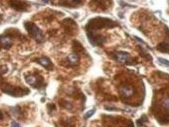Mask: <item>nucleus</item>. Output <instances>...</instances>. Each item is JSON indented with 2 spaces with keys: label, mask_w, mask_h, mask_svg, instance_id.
<instances>
[{
  "label": "nucleus",
  "mask_w": 169,
  "mask_h": 127,
  "mask_svg": "<svg viewBox=\"0 0 169 127\" xmlns=\"http://www.w3.org/2000/svg\"><path fill=\"white\" fill-rule=\"evenodd\" d=\"M25 80L27 84L33 88H39L43 85V78L38 75H31L26 76Z\"/></svg>",
  "instance_id": "20e7f679"
},
{
  "label": "nucleus",
  "mask_w": 169,
  "mask_h": 127,
  "mask_svg": "<svg viewBox=\"0 0 169 127\" xmlns=\"http://www.w3.org/2000/svg\"><path fill=\"white\" fill-rule=\"evenodd\" d=\"M3 118V113L2 112V111L0 110V119H2Z\"/></svg>",
  "instance_id": "412c9836"
},
{
  "label": "nucleus",
  "mask_w": 169,
  "mask_h": 127,
  "mask_svg": "<svg viewBox=\"0 0 169 127\" xmlns=\"http://www.w3.org/2000/svg\"><path fill=\"white\" fill-rule=\"evenodd\" d=\"M158 60L161 64H164L165 65H167V66H169V61H168V60H167L165 59H161V58H160L158 59Z\"/></svg>",
  "instance_id": "a211bd4d"
},
{
  "label": "nucleus",
  "mask_w": 169,
  "mask_h": 127,
  "mask_svg": "<svg viewBox=\"0 0 169 127\" xmlns=\"http://www.w3.org/2000/svg\"><path fill=\"white\" fill-rule=\"evenodd\" d=\"M147 119H147L146 116L145 115L142 116L141 118L139 119L137 121V124L138 127H141V126L144 125V123L145 122H147V121H148Z\"/></svg>",
  "instance_id": "dca6fc26"
},
{
  "label": "nucleus",
  "mask_w": 169,
  "mask_h": 127,
  "mask_svg": "<svg viewBox=\"0 0 169 127\" xmlns=\"http://www.w3.org/2000/svg\"><path fill=\"white\" fill-rule=\"evenodd\" d=\"M63 26L65 29V31L67 34H73V33H75L77 30V25L76 23L72 20L70 19H64L62 22Z\"/></svg>",
  "instance_id": "0eeeda50"
},
{
  "label": "nucleus",
  "mask_w": 169,
  "mask_h": 127,
  "mask_svg": "<svg viewBox=\"0 0 169 127\" xmlns=\"http://www.w3.org/2000/svg\"><path fill=\"white\" fill-rule=\"evenodd\" d=\"M87 37L90 43L94 46H100L106 41V38L103 36L95 34L93 32L87 31Z\"/></svg>",
  "instance_id": "39448f33"
},
{
  "label": "nucleus",
  "mask_w": 169,
  "mask_h": 127,
  "mask_svg": "<svg viewBox=\"0 0 169 127\" xmlns=\"http://www.w3.org/2000/svg\"><path fill=\"white\" fill-rule=\"evenodd\" d=\"M9 5L13 9L20 11H26L28 7V5L26 3L22 2L19 0H10Z\"/></svg>",
  "instance_id": "6e6552de"
},
{
  "label": "nucleus",
  "mask_w": 169,
  "mask_h": 127,
  "mask_svg": "<svg viewBox=\"0 0 169 127\" xmlns=\"http://www.w3.org/2000/svg\"><path fill=\"white\" fill-rule=\"evenodd\" d=\"M116 26H117L116 23L109 19L96 17L89 21L86 25V29L87 31L93 32L104 27H114Z\"/></svg>",
  "instance_id": "f257e3e1"
},
{
  "label": "nucleus",
  "mask_w": 169,
  "mask_h": 127,
  "mask_svg": "<svg viewBox=\"0 0 169 127\" xmlns=\"http://www.w3.org/2000/svg\"><path fill=\"white\" fill-rule=\"evenodd\" d=\"M0 80H1V78H0Z\"/></svg>",
  "instance_id": "5701e85b"
},
{
  "label": "nucleus",
  "mask_w": 169,
  "mask_h": 127,
  "mask_svg": "<svg viewBox=\"0 0 169 127\" xmlns=\"http://www.w3.org/2000/svg\"><path fill=\"white\" fill-rule=\"evenodd\" d=\"M24 27L29 34L34 40H36L38 43H41L43 41L44 36L42 30L33 22H26L24 23Z\"/></svg>",
  "instance_id": "f03ea898"
},
{
  "label": "nucleus",
  "mask_w": 169,
  "mask_h": 127,
  "mask_svg": "<svg viewBox=\"0 0 169 127\" xmlns=\"http://www.w3.org/2000/svg\"><path fill=\"white\" fill-rule=\"evenodd\" d=\"M73 48L74 51L76 52H81L84 50V48L83 47V46L81 45L80 42H78L77 41H73Z\"/></svg>",
  "instance_id": "2eb2a0df"
},
{
  "label": "nucleus",
  "mask_w": 169,
  "mask_h": 127,
  "mask_svg": "<svg viewBox=\"0 0 169 127\" xmlns=\"http://www.w3.org/2000/svg\"><path fill=\"white\" fill-rule=\"evenodd\" d=\"M35 62L40 64L41 65H42L43 67L48 70H52L53 69V64H52L50 59L48 57H43L38 58L35 60Z\"/></svg>",
  "instance_id": "1a4fd4ad"
},
{
  "label": "nucleus",
  "mask_w": 169,
  "mask_h": 127,
  "mask_svg": "<svg viewBox=\"0 0 169 127\" xmlns=\"http://www.w3.org/2000/svg\"><path fill=\"white\" fill-rule=\"evenodd\" d=\"M120 92L121 95L123 96L124 97L127 98V97H129L132 96L133 94L134 90H133V88H132L129 85H125L120 88Z\"/></svg>",
  "instance_id": "f8f14e48"
},
{
  "label": "nucleus",
  "mask_w": 169,
  "mask_h": 127,
  "mask_svg": "<svg viewBox=\"0 0 169 127\" xmlns=\"http://www.w3.org/2000/svg\"><path fill=\"white\" fill-rule=\"evenodd\" d=\"M111 5V0H92L90 2L91 7L99 8L103 11L109 8Z\"/></svg>",
  "instance_id": "423d86ee"
},
{
  "label": "nucleus",
  "mask_w": 169,
  "mask_h": 127,
  "mask_svg": "<svg viewBox=\"0 0 169 127\" xmlns=\"http://www.w3.org/2000/svg\"><path fill=\"white\" fill-rule=\"evenodd\" d=\"M11 127H21V126L16 122H12L11 123Z\"/></svg>",
  "instance_id": "6ab92c4d"
},
{
  "label": "nucleus",
  "mask_w": 169,
  "mask_h": 127,
  "mask_svg": "<svg viewBox=\"0 0 169 127\" xmlns=\"http://www.w3.org/2000/svg\"><path fill=\"white\" fill-rule=\"evenodd\" d=\"M115 57L118 62L121 63H127L130 59V55L127 52H119L115 54Z\"/></svg>",
  "instance_id": "9b49d317"
},
{
  "label": "nucleus",
  "mask_w": 169,
  "mask_h": 127,
  "mask_svg": "<svg viewBox=\"0 0 169 127\" xmlns=\"http://www.w3.org/2000/svg\"><path fill=\"white\" fill-rule=\"evenodd\" d=\"M2 90L4 93L13 97H23L26 95H27L30 92V90H28L27 88H22L18 87H14L10 85V84H6L2 88Z\"/></svg>",
  "instance_id": "7ed1b4c3"
},
{
  "label": "nucleus",
  "mask_w": 169,
  "mask_h": 127,
  "mask_svg": "<svg viewBox=\"0 0 169 127\" xmlns=\"http://www.w3.org/2000/svg\"><path fill=\"white\" fill-rule=\"evenodd\" d=\"M67 60H68L69 64L73 66L78 65L80 62V58H79L78 56L75 53L70 54L67 57Z\"/></svg>",
  "instance_id": "ddd939ff"
},
{
  "label": "nucleus",
  "mask_w": 169,
  "mask_h": 127,
  "mask_svg": "<svg viewBox=\"0 0 169 127\" xmlns=\"http://www.w3.org/2000/svg\"><path fill=\"white\" fill-rule=\"evenodd\" d=\"M95 110H90V111H88L87 112L86 114H85V118H86V119H87V118H90L93 114H94V113H95Z\"/></svg>",
  "instance_id": "f3484780"
},
{
  "label": "nucleus",
  "mask_w": 169,
  "mask_h": 127,
  "mask_svg": "<svg viewBox=\"0 0 169 127\" xmlns=\"http://www.w3.org/2000/svg\"><path fill=\"white\" fill-rule=\"evenodd\" d=\"M43 2H44L45 3H48L49 2V0H43Z\"/></svg>",
  "instance_id": "4be33fe9"
},
{
  "label": "nucleus",
  "mask_w": 169,
  "mask_h": 127,
  "mask_svg": "<svg viewBox=\"0 0 169 127\" xmlns=\"http://www.w3.org/2000/svg\"><path fill=\"white\" fill-rule=\"evenodd\" d=\"M157 50L163 53H169V43H160L157 46Z\"/></svg>",
  "instance_id": "4468645a"
},
{
  "label": "nucleus",
  "mask_w": 169,
  "mask_h": 127,
  "mask_svg": "<svg viewBox=\"0 0 169 127\" xmlns=\"http://www.w3.org/2000/svg\"><path fill=\"white\" fill-rule=\"evenodd\" d=\"M0 45L5 49H9L12 45V41L8 36L1 35L0 36Z\"/></svg>",
  "instance_id": "9d476101"
},
{
  "label": "nucleus",
  "mask_w": 169,
  "mask_h": 127,
  "mask_svg": "<svg viewBox=\"0 0 169 127\" xmlns=\"http://www.w3.org/2000/svg\"><path fill=\"white\" fill-rule=\"evenodd\" d=\"M73 2L75 4H80L82 2V0H73Z\"/></svg>",
  "instance_id": "aec40b11"
}]
</instances>
